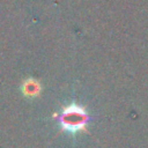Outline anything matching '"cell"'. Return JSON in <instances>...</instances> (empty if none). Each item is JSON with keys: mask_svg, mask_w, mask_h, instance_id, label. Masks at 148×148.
<instances>
[{"mask_svg": "<svg viewBox=\"0 0 148 148\" xmlns=\"http://www.w3.org/2000/svg\"><path fill=\"white\" fill-rule=\"evenodd\" d=\"M57 118L59 120L60 127L68 133H77L79 131L83 130L89 120L86 109L75 103L67 105Z\"/></svg>", "mask_w": 148, "mask_h": 148, "instance_id": "1", "label": "cell"}, {"mask_svg": "<svg viewBox=\"0 0 148 148\" xmlns=\"http://www.w3.org/2000/svg\"><path fill=\"white\" fill-rule=\"evenodd\" d=\"M40 90V87L38 84V82H36L35 80H27L23 84V92L27 96H36L38 95Z\"/></svg>", "mask_w": 148, "mask_h": 148, "instance_id": "2", "label": "cell"}]
</instances>
